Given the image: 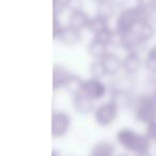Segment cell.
I'll list each match as a JSON object with an SVG mask.
<instances>
[{"instance_id": "cell-15", "label": "cell", "mask_w": 156, "mask_h": 156, "mask_svg": "<svg viewBox=\"0 0 156 156\" xmlns=\"http://www.w3.org/2000/svg\"><path fill=\"white\" fill-rule=\"evenodd\" d=\"M83 81L85 80H83L80 76L72 74L69 79L66 80V83H64L62 89L64 90L66 93H69V95L75 96L79 93H83Z\"/></svg>"}, {"instance_id": "cell-5", "label": "cell", "mask_w": 156, "mask_h": 156, "mask_svg": "<svg viewBox=\"0 0 156 156\" xmlns=\"http://www.w3.org/2000/svg\"><path fill=\"white\" fill-rule=\"evenodd\" d=\"M72 119L64 111H55L51 115V135L55 138H61L71 128Z\"/></svg>"}, {"instance_id": "cell-9", "label": "cell", "mask_w": 156, "mask_h": 156, "mask_svg": "<svg viewBox=\"0 0 156 156\" xmlns=\"http://www.w3.org/2000/svg\"><path fill=\"white\" fill-rule=\"evenodd\" d=\"M101 62L105 69L107 76H115L123 69V59H121L117 54L113 52H107L102 59Z\"/></svg>"}, {"instance_id": "cell-18", "label": "cell", "mask_w": 156, "mask_h": 156, "mask_svg": "<svg viewBox=\"0 0 156 156\" xmlns=\"http://www.w3.org/2000/svg\"><path fill=\"white\" fill-rule=\"evenodd\" d=\"M107 47H108L107 45L96 41L95 39H92L88 45V52H89L90 57H92L94 60H101L108 52Z\"/></svg>"}, {"instance_id": "cell-8", "label": "cell", "mask_w": 156, "mask_h": 156, "mask_svg": "<svg viewBox=\"0 0 156 156\" xmlns=\"http://www.w3.org/2000/svg\"><path fill=\"white\" fill-rule=\"evenodd\" d=\"M95 101L92 100L88 95L83 93H79L77 95L73 96L72 98V106L74 110L79 115H89L91 112H94L96 106Z\"/></svg>"}, {"instance_id": "cell-27", "label": "cell", "mask_w": 156, "mask_h": 156, "mask_svg": "<svg viewBox=\"0 0 156 156\" xmlns=\"http://www.w3.org/2000/svg\"><path fill=\"white\" fill-rule=\"evenodd\" d=\"M136 5L142 8V9L150 10L154 5H156V0H137Z\"/></svg>"}, {"instance_id": "cell-33", "label": "cell", "mask_w": 156, "mask_h": 156, "mask_svg": "<svg viewBox=\"0 0 156 156\" xmlns=\"http://www.w3.org/2000/svg\"><path fill=\"white\" fill-rule=\"evenodd\" d=\"M118 156H132V155H129V154H120Z\"/></svg>"}, {"instance_id": "cell-34", "label": "cell", "mask_w": 156, "mask_h": 156, "mask_svg": "<svg viewBox=\"0 0 156 156\" xmlns=\"http://www.w3.org/2000/svg\"><path fill=\"white\" fill-rule=\"evenodd\" d=\"M147 156H150V155H147Z\"/></svg>"}, {"instance_id": "cell-28", "label": "cell", "mask_w": 156, "mask_h": 156, "mask_svg": "<svg viewBox=\"0 0 156 156\" xmlns=\"http://www.w3.org/2000/svg\"><path fill=\"white\" fill-rule=\"evenodd\" d=\"M147 12H149V20L153 24H156V5L147 10Z\"/></svg>"}, {"instance_id": "cell-13", "label": "cell", "mask_w": 156, "mask_h": 156, "mask_svg": "<svg viewBox=\"0 0 156 156\" xmlns=\"http://www.w3.org/2000/svg\"><path fill=\"white\" fill-rule=\"evenodd\" d=\"M72 73L66 69L65 66L60 64H56L54 66V71H52V86H54V90L62 89L64 83L69 78Z\"/></svg>"}, {"instance_id": "cell-23", "label": "cell", "mask_w": 156, "mask_h": 156, "mask_svg": "<svg viewBox=\"0 0 156 156\" xmlns=\"http://www.w3.org/2000/svg\"><path fill=\"white\" fill-rule=\"evenodd\" d=\"M64 1L65 10L72 13V12L80 11L83 8V0H63Z\"/></svg>"}, {"instance_id": "cell-30", "label": "cell", "mask_w": 156, "mask_h": 156, "mask_svg": "<svg viewBox=\"0 0 156 156\" xmlns=\"http://www.w3.org/2000/svg\"><path fill=\"white\" fill-rule=\"evenodd\" d=\"M151 95H152V96H153V98H154V102H155V103H156V91H155V92H154V93H152V94H151Z\"/></svg>"}, {"instance_id": "cell-3", "label": "cell", "mask_w": 156, "mask_h": 156, "mask_svg": "<svg viewBox=\"0 0 156 156\" xmlns=\"http://www.w3.org/2000/svg\"><path fill=\"white\" fill-rule=\"evenodd\" d=\"M132 110L134 118L139 123L149 124L156 121V103L151 94H139L135 96Z\"/></svg>"}, {"instance_id": "cell-19", "label": "cell", "mask_w": 156, "mask_h": 156, "mask_svg": "<svg viewBox=\"0 0 156 156\" xmlns=\"http://www.w3.org/2000/svg\"><path fill=\"white\" fill-rule=\"evenodd\" d=\"M108 22L109 20H105V18L101 17V16L95 15L94 17H91L87 30H89L92 34L95 35V34H98V32H101V31L109 28Z\"/></svg>"}, {"instance_id": "cell-1", "label": "cell", "mask_w": 156, "mask_h": 156, "mask_svg": "<svg viewBox=\"0 0 156 156\" xmlns=\"http://www.w3.org/2000/svg\"><path fill=\"white\" fill-rule=\"evenodd\" d=\"M115 140L122 149L126 150L134 156L150 155L152 142L145 135H141L134 129L124 127L115 135Z\"/></svg>"}, {"instance_id": "cell-10", "label": "cell", "mask_w": 156, "mask_h": 156, "mask_svg": "<svg viewBox=\"0 0 156 156\" xmlns=\"http://www.w3.org/2000/svg\"><path fill=\"white\" fill-rule=\"evenodd\" d=\"M143 65V60L137 52H127L123 58V71L128 75H136Z\"/></svg>"}, {"instance_id": "cell-14", "label": "cell", "mask_w": 156, "mask_h": 156, "mask_svg": "<svg viewBox=\"0 0 156 156\" xmlns=\"http://www.w3.org/2000/svg\"><path fill=\"white\" fill-rule=\"evenodd\" d=\"M133 32L139 37L142 42L147 43L150 40L153 39V37L155 35V28H154V24L151 23L150 20L147 22H143L138 24L136 27L134 28Z\"/></svg>"}, {"instance_id": "cell-4", "label": "cell", "mask_w": 156, "mask_h": 156, "mask_svg": "<svg viewBox=\"0 0 156 156\" xmlns=\"http://www.w3.org/2000/svg\"><path fill=\"white\" fill-rule=\"evenodd\" d=\"M119 107L112 101H108L100 104L96 106L95 110L93 112L94 120H95L96 124L103 127H107L110 126L111 124L115 123V119L119 113Z\"/></svg>"}, {"instance_id": "cell-22", "label": "cell", "mask_w": 156, "mask_h": 156, "mask_svg": "<svg viewBox=\"0 0 156 156\" xmlns=\"http://www.w3.org/2000/svg\"><path fill=\"white\" fill-rule=\"evenodd\" d=\"M112 37H113V30L108 28L98 32V34L93 35V39H95L96 41L101 42V43L105 44V45L109 46L111 45V42H112Z\"/></svg>"}, {"instance_id": "cell-17", "label": "cell", "mask_w": 156, "mask_h": 156, "mask_svg": "<svg viewBox=\"0 0 156 156\" xmlns=\"http://www.w3.org/2000/svg\"><path fill=\"white\" fill-rule=\"evenodd\" d=\"M118 9V5L112 0H105L102 2H98L96 5V15L109 20L112 18Z\"/></svg>"}, {"instance_id": "cell-29", "label": "cell", "mask_w": 156, "mask_h": 156, "mask_svg": "<svg viewBox=\"0 0 156 156\" xmlns=\"http://www.w3.org/2000/svg\"><path fill=\"white\" fill-rule=\"evenodd\" d=\"M112 1L118 5V7H123V5H125L129 0H112Z\"/></svg>"}, {"instance_id": "cell-11", "label": "cell", "mask_w": 156, "mask_h": 156, "mask_svg": "<svg viewBox=\"0 0 156 156\" xmlns=\"http://www.w3.org/2000/svg\"><path fill=\"white\" fill-rule=\"evenodd\" d=\"M58 41L61 42L63 45H77L81 41V31L67 25V26L63 27L62 31H61L60 35L58 37Z\"/></svg>"}, {"instance_id": "cell-24", "label": "cell", "mask_w": 156, "mask_h": 156, "mask_svg": "<svg viewBox=\"0 0 156 156\" xmlns=\"http://www.w3.org/2000/svg\"><path fill=\"white\" fill-rule=\"evenodd\" d=\"M144 135L147 137V139H149L152 143H155L156 144V121L147 124Z\"/></svg>"}, {"instance_id": "cell-20", "label": "cell", "mask_w": 156, "mask_h": 156, "mask_svg": "<svg viewBox=\"0 0 156 156\" xmlns=\"http://www.w3.org/2000/svg\"><path fill=\"white\" fill-rule=\"evenodd\" d=\"M143 65L151 73L156 72V46H153L147 50V56L143 60Z\"/></svg>"}, {"instance_id": "cell-12", "label": "cell", "mask_w": 156, "mask_h": 156, "mask_svg": "<svg viewBox=\"0 0 156 156\" xmlns=\"http://www.w3.org/2000/svg\"><path fill=\"white\" fill-rule=\"evenodd\" d=\"M90 20H91V17L83 10L72 12L69 16V26L73 27L79 31H83L85 29H88Z\"/></svg>"}, {"instance_id": "cell-7", "label": "cell", "mask_w": 156, "mask_h": 156, "mask_svg": "<svg viewBox=\"0 0 156 156\" xmlns=\"http://www.w3.org/2000/svg\"><path fill=\"white\" fill-rule=\"evenodd\" d=\"M136 87V79L133 75L124 74L118 76L110 83L111 93H133Z\"/></svg>"}, {"instance_id": "cell-2", "label": "cell", "mask_w": 156, "mask_h": 156, "mask_svg": "<svg viewBox=\"0 0 156 156\" xmlns=\"http://www.w3.org/2000/svg\"><path fill=\"white\" fill-rule=\"evenodd\" d=\"M149 20V12L138 5L126 7L120 11L115 20V29L122 33L130 32L138 24Z\"/></svg>"}, {"instance_id": "cell-26", "label": "cell", "mask_w": 156, "mask_h": 156, "mask_svg": "<svg viewBox=\"0 0 156 156\" xmlns=\"http://www.w3.org/2000/svg\"><path fill=\"white\" fill-rule=\"evenodd\" d=\"M62 29H63V26H62V24H61L59 17L58 16H54V20H52V37H54L55 40H58Z\"/></svg>"}, {"instance_id": "cell-6", "label": "cell", "mask_w": 156, "mask_h": 156, "mask_svg": "<svg viewBox=\"0 0 156 156\" xmlns=\"http://www.w3.org/2000/svg\"><path fill=\"white\" fill-rule=\"evenodd\" d=\"M107 92H108V87L103 81V79L90 77L83 81V93L91 98L92 100H101L106 95Z\"/></svg>"}, {"instance_id": "cell-16", "label": "cell", "mask_w": 156, "mask_h": 156, "mask_svg": "<svg viewBox=\"0 0 156 156\" xmlns=\"http://www.w3.org/2000/svg\"><path fill=\"white\" fill-rule=\"evenodd\" d=\"M115 147L110 141L102 140L93 145L89 156H115Z\"/></svg>"}, {"instance_id": "cell-25", "label": "cell", "mask_w": 156, "mask_h": 156, "mask_svg": "<svg viewBox=\"0 0 156 156\" xmlns=\"http://www.w3.org/2000/svg\"><path fill=\"white\" fill-rule=\"evenodd\" d=\"M52 16H58L62 14V12L65 10L64 7V1L63 0H52Z\"/></svg>"}, {"instance_id": "cell-21", "label": "cell", "mask_w": 156, "mask_h": 156, "mask_svg": "<svg viewBox=\"0 0 156 156\" xmlns=\"http://www.w3.org/2000/svg\"><path fill=\"white\" fill-rule=\"evenodd\" d=\"M89 73L92 78H96V79H103L105 76H107L101 60L92 61L91 64L89 65Z\"/></svg>"}, {"instance_id": "cell-32", "label": "cell", "mask_w": 156, "mask_h": 156, "mask_svg": "<svg viewBox=\"0 0 156 156\" xmlns=\"http://www.w3.org/2000/svg\"><path fill=\"white\" fill-rule=\"evenodd\" d=\"M92 1H94V2L98 3V2H102V1H105V0H92Z\"/></svg>"}, {"instance_id": "cell-31", "label": "cell", "mask_w": 156, "mask_h": 156, "mask_svg": "<svg viewBox=\"0 0 156 156\" xmlns=\"http://www.w3.org/2000/svg\"><path fill=\"white\" fill-rule=\"evenodd\" d=\"M51 156H60V155H59V154L57 153L56 151H54V152H52V155Z\"/></svg>"}]
</instances>
